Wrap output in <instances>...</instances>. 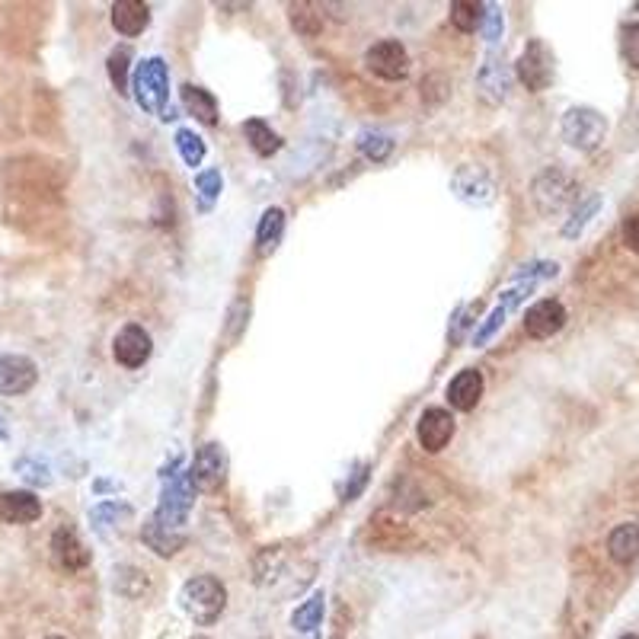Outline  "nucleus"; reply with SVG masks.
Wrapping results in <instances>:
<instances>
[{
	"label": "nucleus",
	"mask_w": 639,
	"mask_h": 639,
	"mask_svg": "<svg viewBox=\"0 0 639 639\" xmlns=\"http://www.w3.org/2000/svg\"><path fill=\"white\" fill-rule=\"evenodd\" d=\"M141 537H144V544L151 547L154 553H160V556H173L179 547L186 544V534H183V531L163 528V524H160V521H154V518L144 524Z\"/></svg>",
	"instance_id": "obj_22"
},
{
	"label": "nucleus",
	"mask_w": 639,
	"mask_h": 639,
	"mask_svg": "<svg viewBox=\"0 0 639 639\" xmlns=\"http://www.w3.org/2000/svg\"><path fill=\"white\" fill-rule=\"evenodd\" d=\"M483 397V374L477 368H464L461 374H454L451 384H448V403L457 413H470V409H477Z\"/></svg>",
	"instance_id": "obj_16"
},
{
	"label": "nucleus",
	"mask_w": 639,
	"mask_h": 639,
	"mask_svg": "<svg viewBox=\"0 0 639 639\" xmlns=\"http://www.w3.org/2000/svg\"><path fill=\"white\" fill-rule=\"evenodd\" d=\"M179 96H183V106H186L189 116H195L202 125H215L218 122V100L205 87L186 84L183 90H179Z\"/></svg>",
	"instance_id": "obj_20"
},
{
	"label": "nucleus",
	"mask_w": 639,
	"mask_h": 639,
	"mask_svg": "<svg viewBox=\"0 0 639 639\" xmlns=\"http://www.w3.org/2000/svg\"><path fill=\"white\" fill-rule=\"evenodd\" d=\"M358 147H362V154H365L368 160L381 163V160L390 157L393 141H390V135H381V131H365V135L358 138Z\"/></svg>",
	"instance_id": "obj_30"
},
{
	"label": "nucleus",
	"mask_w": 639,
	"mask_h": 639,
	"mask_svg": "<svg viewBox=\"0 0 639 639\" xmlns=\"http://www.w3.org/2000/svg\"><path fill=\"white\" fill-rule=\"evenodd\" d=\"M282 234H285V211L282 208H269L266 215H262L259 231H256L259 256H272L278 243H282Z\"/></svg>",
	"instance_id": "obj_21"
},
{
	"label": "nucleus",
	"mask_w": 639,
	"mask_h": 639,
	"mask_svg": "<svg viewBox=\"0 0 639 639\" xmlns=\"http://www.w3.org/2000/svg\"><path fill=\"white\" fill-rule=\"evenodd\" d=\"M323 608H326V598H323V592H317L314 598L304 601L301 608L294 611V617H291L294 630H301V633L317 630V627H320V620H323Z\"/></svg>",
	"instance_id": "obj_25"
},
{
	"label": "nucleus",
	"mask_w": 639,
	"mask_h": 639,
	"mask_svg": "<svg viewBox=\"0 0 639 639\" xmlns=\"http://www.w3.org/2000/svg\"><path fill=\"white\" fill-rule=\"evenodd\" d=\"M131 90H135V103L147 112V116H167L170 103V71L163 58H144L131 80Z\"/></svg>",
	"instance_id": "obj_1"
},
{
	"label": "nucleus",
	"mask_w": 639,
	"mask_h": 639,
	"mask_svg": "<svg viewBox=\"0 0 639 639\" xmlns=\"http://www.w3.org/2000/svg\"><path fill=\"white\" fill-rule=\"evenodd\" d=\"M483 4H473V0H454L451 4V23L461 32H477L483 26Z\"/></svg>",
	"instance_id": "obj_24"
},
{
	"label": "nucleus",
	"mask_w": 639,
	"mask_h": 639,
	"mask_svg": "<svg viewBox=\"0 0 639 639\" xmlns=\"http://www.w3.org/2000/svg\"><path fill=\"white\" fill-rule=\"evenodd\" d=\"M477 87L483 93L486 103H502L505 96H509V87H512V71L509 64H505V58H499L496 52L486 55L483 68L477 74Z\"/></svg>",
	"instance_id": "obj_14"
},
{
	"label": "nucleus",
	"mask_w": 639,
	"mask_h": 639,
	"mask_svg": "<svg viewBox=\"0 0 639 639\" xmlns=\"http://www.w3.org/2000/svg\"><path fill=\"white\" fill-rule=\"evenodd\" d=\"M151 352H154V342L138 323H128L125 330H119L116 342H112V355H116V362L122 368H141L147 358H151Z\"/></svg>",
	"instance_id": "obj_11"
},
{
	"label": "nucleus",
	"mask_w": 639,
	"mask_h": 639,
	"mask_svg": "<svg viewBox=\"0 0 639 639\" xmlns=\"http://www.w3.org/2000/svg\"><path fill=\"white\" fill-rule=\"evenodd\" d=\"M566 326V307L553 298L537 301L534 307H528V314H524V330L534 339H550L556 336Z\"/></svg>",
	"instance_id": "obj_13"
},
{
	"label": "nucleus",
	"mask_w": 639,
	"mask_h": 639,
	"mask_svg": "<svg viewBox=\"0 0 639 639\" xmlns=\"http://www.w3.org/2000/svg\"><path fill=\"white\" fill-rule=\"evenodd\" d=\"M179 601H183L186 614L195 620V624L211 627L224 614V608H227V592H224L221 579H215V576H195V579H189L183 585V595H179Z\"/></svg>",
	"instance_id": "obj_2"
},
{
	"label": "nucleus",
	"mask_w": 639,
	"mask_h": 639,
	"mask_svg": "<svg viewBox=\"0 0 639 639\" xmlns=\"http://www.w3.org/2000/svg\"><path fill=\"white\" fill-rule=\"evenodd\" d=\"M16 470H23V477L29 480V483H39V486H45L48 480V470H45V464H36V461H20L16 464Z\"/></svg>",
	"instance_id": "obj_36"
},
{
	"label": "nucleus",
	"mask_w": 639,
	"mask_h": 639,
	"mask_svg": "<svg viewBox=\"0 0 639 639\" xmlns=\"http://www.w3.org/2000/svg\"><path fill=\"white\" fill-rule=\"evenodd\" d=\"M563 138L569 147H576V151H598L604 135H608V122L598 109H588V106H572L566 109L563 116Z\"/></svg>",
	"instance_id": "obj_3"
},
{
	"label": "nucleus",
	"mask_w": 639,
	"mask_h": 639,
	"mask_svg": "<svg viewBox=\"0 0 639 639\" xmlns=\"http://www.w3.org/2000/svg\"><path fill=\"white\" fill-rule=\"evenodd\" d=\"M224 473H227V461H224V451L215 441H208L199 451H195V461L189 467V483L192 489H202V493H215V489L224 483Z\"/></svg>",
	"instance_id": "obj_9"
},
{
	"label": "nucleus",
	"mask_w": 639,
	"mask_h": 639,
	"mask_svg": "<svg viewBox=\"0 0 639 639\" xmlns=\"http://www.w3.org/2000/svg\"><path fill=\"white\" fill-rule=\"evenodd\" d=\"M505 314H509V310H502V307H496V310H493V314H489V317H486V323L480 326V330H477V333H473V346H486V342L496 336V330H499V326L505 323Z\"/></svg>",
	"instance_id": "obj_33"
},
{
	"label": "nucleus",
	"mask_w": 639,
	"mask_h": 639,
	"mask_svg": "<svg viewBox=\"0 0 639 639\" xmlns=\"http://www.w3.org/2000/svg\"><path fill=\"white\" fill-rule=\"evenodd\" d=\"M48 639H61V636H48Z\"/></svg>",
	"instance_id": "obj_41"
},
{
	"label": "nucleus",
	"mask_w": 639,
	"mask_h": 639,
	"mask_svg": "<svg viewBox=\"0 0 639 639\" xmlns=\"http://www.w3.org/2000/svg\"><path fill=\"white\" fill-rule=\"evenodd\" d=\"M624 243H627L633 253H639V211L624 221Z\"/></svg>",
	"instance_id": "obj_37"
},
{
	"label": "nucleus",
	"mask_w": 639,
	"mask_h": 639,
	"mask_svg": "<svg viewBox=\"0 0 639 639\" xmlns=\"http://www.w3.org/2000/svg\"><path fill=\"white\" fill-rule=\"evenodd\" d=\"M195 639H211V636H195Z\"/></svg>",
	"instance_id": "obj_40"
},
{
	"label": "nucleus",
	"mask_w": 639,
	"mask_h": 639,
	"mask_svg": "<svg viewBox=\"0 0 639 639\" xmlns=\"http://www.w3.org/2000/svg\"><path fill=\"white\" fill-rule=\"evenodd\" d=\"M192 496H195V489L189 483V473H179V477L170 480V486L163 489V499L157 505L154 521H160L163 528L183 531V524L189 518V509H192Z\"/></svg>",
	"instance_id": "obj_6"
},
{
	"label": "nucleus",
	"mask_w": 639,
	"mask_h": 639,
	"mask_svg": "<svg viewBox=\"0 0 639 639\" xmlns=\"http://www.w3.org/2000/svg\"><path fill=\"white\" fill-rule=\"evenodd\" d=\"M39 381V368L26 355H0V393L20 397Z\"/></svg>",
	"instance_id": "obj_12"
},
{
	"label": "nucleus",
	"mask_w": 639,
	"mask_h": 639,
	"mask_svg": "<svg viewBox=\"0 0 639 639\" xmlns=\"http://www.w3.org/2000/svg\"><path fill=\"white\" fill-rule=\"evenodd\" d=\"M243 135H247L250 147H253L259 157H272L275 151H282V138H278L275 131L266 122H262V119L243 122Z\"/></svg>",
	"instance_id": "obj_23"
},
{
	"label": "nucleus",
	"mask_w": 639,
	"mask_h": 639,
	"mask_svg": "<svg viewBox=\"0 0 639 639\" xmlns=\"http://www.w3.org/2000/svg\"><path fill=\"white\" fill-rule=\"evenodd\" d=\"M620 639H639L636 633H627V636H620Z\"/></svg>",
	"instance_id": "obj_39"
},
{
	"label": "nucleus",
	"mask_w": 639,
	"mask_h": 639,
	"mask_svg": "<svg viewBox=\"0 0 639 639\" xmlns=\"http://www.w3.org/2000/svg\"><path fill=\"white\" fill-rule=\"evenodd\" d=\"M195 189H199V195H202V208H208V205L221 195L224 179H221L218 170H205V173L195 176Z\"/></svg>",
	"instance_id": "obj_32"
},
{
	"label": "nucleus",
	"mask_w": 639,
	"mask_h": 639,
	"mask_svg": "<svg viewBox=\"0 0 639 639\" xmlns=\"http://www.w3.org/2000/svg\"><path fill=\"white\" fill-rule=\"evenodd\" d=\"M42 518V502L36 493L26 489H13V493H0V521L4 524H32Z\"/></svg>",
	"instance_id": "obj_17"
},
{
	"label": "nucleus",
	"mask_w": 639,
	"mask_h": 639,
	"mask_svg": "<svg viewBox=\"0 0 639 639\" xmlns=\"http://www.w3.org/2000/svg\"><path fill=\"white\" fill-rule=\"evenodd\" d=\"M176 151H179V157L186 160V167L195 170L205 160V141L195 135L192 128H179L176 131Z\"/></svg>",
	"instance_id": "obj_26"
},
{
	"label": "nucleus",
	"mask_w": 639,
	"mask_h": 639,
	"mask_svg": "<svg viewBox=\"0 0 639 639\" xmlns=\"http://www.w3.org/2000/svg\"><path fill=\"white\" fill-rule=\"evenodd\" d=\"M598 208H601V195H592V199H585L576 211H572V218L563 224V237L569 240H576L582 231H585V224L592 221L598 215Z\"/></svg>",
	"instance_id": "obj_27"
},
{
	"label": "nucleus",
	"mask_w": 639,
	"mask_h": 639,
	"mask_svg": "<svg viewBox=\"0 0 639 639\" xmlns=\"http://www.w3.org/2000/svg\"><path fill=\"white\" fill-rule=\"evenodd\" d=\"M128 61H131L128 45H119L109 52V80L119 93H128Z\"/></svg>",
	"instance_id": "obj_29"
},
{
	"label": "nucleus",
	"mask_w": 639,
	"mask_h": 639,
	"mask_svg": "<svg viewBox=\"0 0 639 639\" xmlns=\"http://www.w3.org/2000/svg\"><path fill=\"white\" fill-rule=\"evenodd\" d=\"M515 74L531 93H544L556 77V58L544 39H531L515 61Z\"/></svg>",
	"instance_id": "obj_4"
},
{
	"label": "nucleus",
	"mask_w": 639,
	"mask_h": 639,
	"mask_svg": "<svg viewBox=\"0 0 639 639\" xmlns=\"http://www.w3.org/2000/svg\"><path fill=\"white\" fill-rule=\"evenodd\" d=\"M52 560L64 572H77V569H84L90 563V550L80 544L77 531L68 528V524L52 534Z\"/></svg>",
	"instance_id": "obj_15"
},
{
	"label": "nucleus",
	"mask_w": 639,
	"mask_h": 639,
	"mask_svg": "<svg viewBox=\"0 0 639 639\" xmlns=\"http://www.w3.org/2000/svg\"><path fill=\"white\" fill-rule=\"evenodd\" d=\"M365 64H368V71L381 80H403L409 74V52H406L403 42L384 39V42H374L368 48Z\"/></svg>",
	"instance_id": "obj_7"
},
{
	"label": "nucleus",
	"mask_w": 639,
	"mask_h": 639,
	"mask_svg": "<svg viewBox=\"0 0 639 639\" xmlns=\"http://www.w3.org/2000/svg\"><path fill=\"white\" fill-rule=\"evenodd\" d=\"M620 55L633 71H639V23L620 26Z\"/></svg>",
	"instance_id": "obj_31"
},
{
	"label": "nucleus",
	"mask_w": 639,
	"mask_h": 639,
	"mask_svg": "<svg viewBox=\"0 0 639 639\" xmlns=\"http://www.w3.org/2000/svg\"><path fill=\"white\" fill-rule=\"evenodd\" d=\"M365 480H368V473H365V467H362V470H358V473H355V483H352V486L346 489V502H352V499H355L358 493H362V486H365Z\"/></svg>",
	"instance_id": "obj_38"
},
{
	"label": "nucleus",
	"mask_w": 639,
	"mask_h": 639,
	"mask_svg": "<svg viewBox=\"0 0 639 639\" xmlns=\"http://www.w3.org/2000/svg\"><path fill=\"white\" fill-rule=\"evenodd\" d=\"M131 515V509L128 505H122V502H103V505H96V509L90 512V518L100 524L103 528V521H109V518H128Z\"/></svg>",
	"instance_id": "obj_34"
},
{
	"label": "nucleus",
	"mask_w": 639,
	"mask_h": 639,
	"mask_svg": "<svg viewBox=\"0 0 639 639\" xmlns=\"http://www.w3.org/2000/svg\"><path fill=\"white\" fill-rule=\"evenodd\" d=\"M531 195L540 215H560V211H566L576 202V183H572V176H566L560 167H550L534 179Z\"/></svg>",
	"instance_id": "obj_5"
},
{
	"label": "nucleus",
	"mask_w": 639,
	"mask_h": 639,
	"mask_svg": "<svg viewBox=\"0 0 639 639\" xmlns=\"http://www.w3.org/2000/svg\"><path fill=\"white\" fill-rule=\"evenodd\" d=\"M454 416L448 413V409H441V406H432V409H425L419 425H416V438H419V445L429 451V454H438V451H445L448 448V441L454 438Z\"/></svg>",
	"instance_id": "obj_10"
},
{
	"label": "nucleus",
	"mask_w": 639,
	"mask_h": 639,
	"mask_svg": "<svg viewBox=\"0 0 639 639\" xmlns=\"http://www.w3.org/2000/svg\"><path fill=\"white\" fill-rule=\"evenodd\" d=\"M112 26L122 36H141L151 26V7L141 0H119V4H112Z\"/></svg>",
	"instance_id": "obj_18"
},
{
	"label": "nucleus",
	"mask_w": 639,
	"mask_h": 639,
	"mask_svg": "<svg viewBox=\"0 0 639 639\" xmlns=\"http://www.w3.org/2000/svg\"><path fill=\"white\" fill-rule=\"evenodd\" d=\"M608 556L614 563H636L639 560V521H627L611 531L608 537Z\"/></svg>",
	"instance_id": "obj_19"
},
{
	"label": "nucleus",
	"mask_w": 639,
	"mask_h": 639,
	"mask_svg": "<svg viewBox=\"0 0 639 639\" xmlns=\"http://www.w3.org/2000/svg\"><path fill=\"white\" fill-rule=\"evenodd\" d=\"M288 10H291V26L298 29L304 39H317L320 36L323 23H320V16L314 13V7H310V4H291Z\"/></svg>",
	"instance_id": "obj_28"
},
{
	"label": "nucleus",
	"mask_w": 639,
	"mask_h": 639,
	"mask_svg": "<svg viewBox=\"0 0 639 639\" xmlns=\"http://www.w3.org/2000/svg\"><path fill=\"white\" fill-rule=\"evenodd\" d=\"M502 13L499 7H486L483 13V32H486V42H499L502 39Z\"/></svg>",
	"instance_id": "obj_35"
},
{
	"label": "nucleus",
	"mask_w": 639,
	"mask_h": 639,
	"mask_svg": "<svg viewBox=\"0 0 639 639\" xmlns=\"http://www.w3.org/2000/svg\"><path fill=\"white\" fill-rule=\"evenodd\" d=\"M451 189L461 202L467 205H489L496 199V183L493 176H489L483 167H473V163H464V167H457L454 176H451Z\"/></svg>",
	"instance_id": "obj_8"
}]
</instances>
